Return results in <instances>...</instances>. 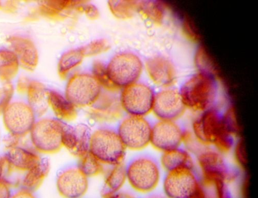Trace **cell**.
I'll return each instance as SVG.
<instances>
[{
	"mask_svg": "<svg viewBox=\"0 0 258 198\" xmlns=\"http://www.w3.org/2000/svg\"><path fill=\"white\" fill-rule=\"evenodd\" d=\"M192 128L198 142L213 145L222 154L229 152L235 145V137L227 128L223 114L215 107L202 112L194 121Z\"/></svg>",
	"mask_w": 258,
	"mask_h": 198,
	"instance_id": "cell-1",
	"label": "cell"
},
{
	"mask_svg": "<svg viewBox=\"0 0 258 198\" xmlns=\"http://www.w3.org/2000/svg\"><path fill=\"white\" fill-rule=\"evenodd\" d=\"M179 92L186 108L203 112L214 107L217 84L214 75L200 72L191 77Z\"/></svg>",
	"mask_w": 258,
	"mask_h": 198,
	"instance_id": "cell-2",
	"label": "cell"
},
{
	"mask_svg": "<svg viewBox=\"0 0 258 198\" xmlns=\"http://www.w3.org/2000/svg\"><path fill=\"white\" fill-rule=\"evenodd\" d=\"M89 151L102 164L112 166L123 163L126 148L117 130L103 127L91 134Z\"/></svg>",
	"mask_w": 258,
	"mask_h": 198,
	"instance_id": "cell-3",
	"label": "cell"
},
{
	"mask_svg": "<svg viewBox=\"0 0 258 198\" xmlns=\"http://www.w3.org/2000/svg\"><path fill=\"white\" fill-rule=\"evenodd\" d=\"M66 124L54 118L36 120L29 134L33 148L45 155L58 152L62 148V137Z\"/></svg>",
	"mask_w": 258,
	"mask_h": 198,
	"instance_id": "cell-4",
	"label": "cell"
},
{
	"mask_svg": "<svg viewBox=\"0 0 258 198\" xmlns=\"http://www.w3.org/2000/svg\"><path fill=\"white\" fill-rule=\"evenodd\" d=\"M126 181L136 191L148 193L158 185L161 172L158 163L152 158L140 157L126 166Z\"/></svg>",
	"mask_w": 258,
	"mask_h": 198,
	"instance_id": "cell-5",
	"label": "cell"
},
{
	"mask_svg": "<svg viewBox=\"0 0 258 198\" xmlns=\"http://www.w3.org/2000/svg\"><path fill=\"white\" fill-rule=\"evenodd\" d=\"M106 66L111 81L119 90L138 82L143 70L140 57L130 52L116 54Z\"/></svg>",
	"mask_w": 258,
	"mask_h": 198,
	"instance_id": "cell-6",
	"label": "cell"
},
{
	"mask_svg": "<svg viewBox=\"0 0 258 198\" xmlns=\"http://www.w3.org/2000/svg\"><path fill=\"white\" fill-rule=\"evenodd\" d=\"M155 95L151 87L138 82L123 88L119 100L128 116L145 117L153 112Z\"/></svg>",
	"mask_w": 258,
	"mask_h": 198,
	"instance_id": "cell-7",
	"label": "cell"
},
{
	"mask_svg": "<svg viewBox=\"0 0 258 198\" xmlns=\"http://www.w3.org/2000/svg\"><path fill=\"white\" fill-rule=\"evenodd\" d=\"M102 88L92 74L79 73L72 76L64 96L77 108L90 107L98 99Z\"/></svg>",
	"mask_w": 258,
	"mask_h": 198,
	"instance_id": "cell-8",
	"label": "cell"
},
{
	"mask_svg": "<svg viewBox=\"0 0 258 198\" xmlns=\"http://www.w3.org/2000/svg\"><path fill=\"white\" fill-rule=\"evenodd\" d=\"M2 115L9 135L18 139L29 135L36 121L33 109L27 101L22 100H13Z\"/></svg>",
	"mask_w": 258,
	"mask_h": 198,
	"instance_id": "cell-9",
	"label": "cell"
},
{
	"mask_svg": "<svg viewBox=\"0 0 258 198\" xmlns=\"http://www.w3.org/2000/svg\"><path fill=\"white\" fill-rule=\"evenodd\" d=\"M152 129L145 117L128 116L120 122L117 131L126 149L140 151L150 144Z\"/></svg>",
	"mask_w": 258,
	"mask_h": 198,
	"instance_id": "cell-10",
	"label": "cell"
},
{
	"mask_svg": "<svg viewBox=\"0 0 258 198\" xmlns=\"http://www.w3.org/2000/svg\"><path fill=\"white\" fill-rule=\"evenodd\" d=\"M200 180L195 169L180 168L168 172L163 188L168 198H191L198 191Z\"/></svg>",
	"mask_w": 258,
	"mask_h": 198,
	"instance_id": "cell-11",
	"label": "cell"
},
{
	"mask_svg": "<svg viewBox=\"0 0 258 198\" xmlns=\"http://www.w3.org/2000/svg\"><path fill=\"white\" fill-rule=\"evenodd\" d=\"M186 131L176 121L159 120L152 126L150 144L162 152L180 148Z\"/></svg>",
	"mask_w": 258,
	"mask_h": 198,
	"instance_id": "cell-12",
	"label": "cell"
},
{
	"mask_svg": "<svg viewBox=\"0 0 258 198\" xmlns=\"http://www.w3.org/2000/svg\"><path fill=\"white\" fill-rule=\"evenodd\" d=\"M186 109L180 92L166 89L156 94L152 112L159 120L176 121Z\"/></svg>",
	"mask_w": 258,
	"mask_h": 198,
	"instance_id": "cell-13",
	"label": "cell"
},
{
	"mask_svg": "<svg viewBox=\"0 0 258 198\" xmlns=\"http://www.w3.org/2000/svg\"><path fill=\"white\" fill-rule=\"evenodd\" d=\"M199 166L202 173V180H220L228 183L234 178L222 156L218 150L207 149L200 153L198 157Z\"/></svg>",
	"mask_w": 258,
	"mask_h": 198,
	"instance_id": "cell-14",
	"label": "cell"
},
{
	"mask_svg": "<svg viewBox=\"0 0 258 198\" xmlns=\"http://www.w3.org/2000/svg\"><path fill=\"white\" fill-rule=\"evenodd\" d=\"M89 185V178L77 167L62 170L56 179L57 191L63 198H82Z\"/></svg>",
	"mask_w": 258,
	"mask_h": 198,
	"instance_id": "cell-15",
	"label": "cell"
},
{
	"mask_svg": "<svg viewBox=\"0 0 258 198\" xmlns=\"http://www.w3.org/2000/svg\"><path fill=\"white\" fill-rule=\"evenodd\" d=\"M89 116L94 121L108 123L116 121L123 114L119 97L108 92H102L90 107Z\"/></svg>",
	"mask_w": 258,
	"mask_h": 198,
	"instance_id": "cell-16",
	"label": "cell"
},
{
	"mask_svg": "<svg viewBox=\"0 0 258 198\" xmlns=\"http://www.w3.org/2000/svg\"><path fill=\"white\" fill-rule=\"evenodd\" d=\"M9 48L15 54L20 68L25 71L32 72L37 67L39 53L34 42L29 37L15 35L7 39Z\"/></svg>",
	"mask_w": 258,
	"mask_h": 198,
	"instance_id": "cell-17",
	"label": "cell"
},
{
	"mask_svg": "<svg viewBox=\"0 0 258 198\" xmlns=\"http://www.w3.org/2000/svg\"><path fill=\"white\" fill-rule=\"evenodd\" d=\"M91 135L89 128L85 125L72 126L66 123L62 137V148L79 159L90 152Z\"/></svg>",
	"mask_w": 258,
	"mask_h": 198,
	"instance_id": "cell-18",
	"label": "cell"
},
{
	"mask_svg": "<svg viewBox=\"0 0 258 198\" xmlns=\"http://www.w3.org/2000/svg\"><path fill=\"white\" fill-rule=\"evenodd\" d=\"M85 1L47 0L41 2L33 15L52 20H62L70 17Z\"/></svg>",
	"mask_w": 258,
	"mask_h": 198,
	"instance_id": "cell-19",
	"label": "cell"
},
{
	"mask_svg": "<svg viewBox=\"0 0 258 198\" xmlns=\"http://www.w3.org/2000/svg\"><path fill=\"white\" fill-rule=\"evenodd\" d=\"M4 157L13 172H25L38 165L42 158L35 149L19 145L8 148Z\"/></svg>",
	"mask_w": 258,
	"mask_h": 198,
	"instance_id": "cell-20",
	"label": "cell"
},
{
	"mask_svg": "<svg viewBox=\"0 0 258 198\" xmlns=\"http://www.w3.org/2000/svg\"><path fill=\"white\" fill-rule=\"evenodd\" d=\"M145 67L149 78L156 84L167 87L175 83L176 73L174 66L165 57L156 56L150 58L147 60Z\"/></svg>",
	"mask_w": 258,
	"mask_h": 198,
	"instance_id": "cell-21",
	"label": "cell"
},
{
	"mask_svg": "<svg viewBox=\"0 0 258 198\" xmlns=\"http://www.w3.org/2000/svg\"><path fill=\"white\" fill-rule=\"evenodd\" d=\"M48 103L56 118L61 121H74L78 116L77 108L64 95L56 91L49 90Z\"/></svg>",
	"mask_w": 258,
	"mask_h": 198,
	"instance_id": "cell-22",
	"label": "cell"
},
{
	"mask_svg": "<svg viewBox=\"0 0 258 198\" xmlns=\"http://www.w3.org/2000/svg\"><path fill=\"white\" fill-rule=\"evenodd\" d=\"M49 90L41 82L31 80L26 93L27 102L33 109L36 117L44 115L48 109V94Z\"/></svg>",
	"mask_w": 258,
	"mask_h": 198,
	"instance_id": "cell-23",
	"label": "cell"
},
{
	"mask_svg": "<svg viewBox=\"0 0 258 198\" xmlns=\"http://www.w3.org/2000/svg\"><path fill=\"white\" fill-rule=\"evenodd\" d=\"M161 163L167 172L183 168L195 169V163L189 153L180 148L163 152Z\"/></svg>",
	"mask_w": 258,
	"mask_h": 198,
	"instance_id": "cell-24",
	"label": "cell"
},
{
	"mask_svg": "<svg viewBox=\"0 0 258 198\" xmlns=\"http://www.w3.org/2000/svg\"><path fill=\"white\" fill-rule=\"evenodd\" d=\"M49 171V160L42 158L38 165L25 172L21 180V188L34 192L41 186Z\"/></svg>",
	"mask_w": 258,
	"mask_h": 198,
	"instance_id": "cell-25",
	"label": "cell"
},
{
	"mask_svg": "<svg viewBox=\"0 0 258 198\" xmlns=\"http://www.w3.org/2000/svg\"><path fill=\"white\" fill-rule=\"evenodd\" d=\"M19 62L9 48H0V80L4 84L12 83L19 74Z\"/></svg>",
	"mask_w": 258,
	"mask_h": 198,
	"instance_id": "cell-26",
	"label": "cell"
},
{
	"mask_svg": "<svg viewBox=\"0 0 258 198\" xmlns=\"http://www.w3.org/2000/svg\"><path fill=\"white\" fill-rule=\"evenodd\" d=\"M84 57L81 47L63 53L57 65L59 77L62 79H66L71 72L82 62Z\"/></svg>",
	"mask_w": 258,
	"mask_h": 198,
	"instance_id": "cell-27",
	"label": "cell"
},
{
	"mask_svg": "<svg viewBox=\"0 0 258 198\" xmlns=\"http://www.w3.org/2000/svg\"><path fill=\"white\" fill-rule=\"evenodd\" d=\"M126 181V166L123 163L112 166L105 173L104 189L116 192L124 186Z\"/></svg>",
	"mask_w": 258,
	"mask_h": 198,
	"instance_id": "cell-28",
	"label": "cell"
},
{
	"mask_svg": "<svg viewBox=\"0 0 258 198\" xmlns=\"http://www.w3.org/2000/svg\"><path fill=\"white\" fill-rule=\"evenodd\" d=\"M139 1L134 0H114L108 2L111 13L117 18L126 20L132 18L138 13Z\"/></svg>",
	"mask_w": 258,
	"mask_h": 198,
	"instance_id": "cell-29",
	"label": "cell"
},
{
	"mask_svg": "<svg viewBox=\"0 0 258 198\" xmlns=\"http://www.w3.org/2000/svg\"><path fill=\"white\" fill-rule=\"evenodd\" d=\"M138 13L159 24L164 18V5L157 1H139Z\"/></svg>",
	"mask_w": 258,
	"mask_h": 198,
	"instance_id": "cell-30",
	"label": "cell"
},
{
	"mask_svg": "<svg viewBox=\"0 0 258 198\" xmlns=\"http://www.w3.org/2000/svg\"><path fill=\"white\" fill-rule=\"evenodd\" d=\"M78 159L77 167L88 178L97 177L104 172V165L90 152Z\"/></svg>",
	"mask_w": 258,
	"mask_h": 198,
	"instance_id": "cell-31",
	"label": "cell"
},
{
	"mask_svg": "<svg viewBox=\"0 0 258 198\" xmlns=\"http://www.w3.org/2000/svg\"><path fill=\"white\" fill-rule=\"evenodd\" d=\"M92 75L106 92L115 93L120 90L111 81L107 72V66L103 62L96 60L92 65Z\"/></svg>",
	"mask_w": 258,
	"mask_h": 198,
	"instance_id": "cell-32",
	"label": "cell"
},
{
	"mask_svg": "<svg viewBox=\"0 0 258 198\" xmlns=\"http://www.w3.org/2000/svg\"><path fill=\"white\" fill-rule=\"evenodd\" d=\"M110 43L105 39H99L91 41L81 49L84 57L96 56L108 51Z\"/></svg>",
	"mask_w": 258,
	"mask_h": 198,
	"instance_id": "cell-33",
	"label": "cell"
},
{
	"mask_svg": "<svg viewBox=\"0 0 258 198\" xmlns=\"http://www.w3.org/2000/svg\"><path fill=\"white\" fill-rule=\"evenodd\" d=\"M15 92L12 83H6L0 87V115H3L5 110L13 101Z\"/></svg>",
	"mask_w": 258,
	"mask_h": 198,
	"instance_id": "cell-34",
	"label": "cell"
},
{
	"mask_svg": "<svg viewBox=\"0 0 258 198\" xmlns=\"http://www.w3.org/2000/svg\"><path fill=\"white\" fill-rule=\"evenodd\" d=\"M197 62L198 64V67H199L201 72L214 75L213 73V68L211 61L204 49L201 48L199 49L197 53Z\"/></svg>",
	"mask_w": 258,
	"mask_h": 198,
	"instance_id": "cell-35",
	"label": "cell"
},
{
	"mask_svg": "<svg viewBox=\"0 0 258 198\" xmlns=\"http://www.w3.org/2000/svg\"><path fill=\"white\" fill-rule=\"evenodd\" d=\"M78 12L84 13L88 18L93 20L98 19L100 16L98 9L95 5L89 4L87 1L79 6Z\"/></svg>",
	"mask_w": 258,
	"mask_h": 198,
	"instance_id": "cell-36",
	"label": "cell"
},
{
	"mask_svg": "<svg viewBox=\"0 0 258 198\" xmlns=\"http://www.w3.org/2000/svg\"><path fill=\"white\" fill-rule=\"evenodd\" d=\"M30 81L27 77H20L17 80L15 90L20 94H26Z\"/></svg>",
	"mask_w": 258,
	"mask_h": 198,
	"instance_id": "cell-37",
	"label": "cell"
},
{
	"mask_svg": "<svg viewBox=\"0 0 258 198\" xmlns=\"http://www.w3.org/2000/svg\"><path fill=\"white\" fill-rule=\"evenodd\" d=\"M103 198H137L134 195L123 192H113L104 189L102 193Z\"/></svg>",
	"mask_w": 258,
	"mask_h": 198,
	"instance_id": "cell-38",
	"label": "cell"
},
{
	"mask_svg": "<svg viewBox=\"0 0 258 198\" xmlns=\"http://www.w3.org/2000/svg\"><path fill=\"white\" fill-rule=\"evenodd\" d=\"M10 198H37L34 192L26 189L21 188L12 193Z\"/></svg>",
	"mask_w": 258,
	"mask_h": 198,
	"instance_id": "cell-39",
	"label": "cell"
},
{
	"mask_svg": "<svg viewBox=\"0 0 258 198\" xmlns=\"http://www.w3.org/2000/svg\"><path fill=\"white\" fill-rule=\"evenodd\" d=\"M11 186L5 181H0V198H10Z\"/></svg>",
	"mask_w": 258,
	"mask_h": 198,
	"instance_id": "cell-40",
	"label": "cell"
},
{
	"mask_svg": "<svg viewBox=\"0 0 258 198\" xmlns=\"http://www.w3.org/2000/svg\"><path fill=\"white\" fill-rule=\"evenodd\" d=\"M18 8V4L16 2L10 1L3 5L2 9L7 13H14L17 10Z\"/></svg>",
	"mask_w": 258,
	"mask_h": 198,
	"instance_id": "cell-41",
	"label": "cell"
},
{
	"mask_svg": "<svg viewBox=\"0 0 258 198\" xmlns=\"http://www.w3.org/2000/svg\"><path fill=\"white\" fill-rule=\"evenodd\" d=\"M243 144L241 142L236 145V157L239 160L240 163H244V150Z\"/></svg>",
	"mask_w": 258,
	"mask_h": 198,
	"instance_id": "cell-42",
	"label": "cell"
},
{
	"mask_svg": "<svg viewBox=\"0 0 258 198\" xmlns=\"http://www.w3.org/2000/svg\"><path fill=\"white\" fill-rule=\"evenodd\" d=\"M6 161L4 156H0V181L4 180L6 172Z\"/></svg>",
	"mask_w": 258,
	"mask_h": 198,
	"instance_id": "cell-43",
	"label": "cell"
},
{
	"mask_svg": "<svg viewBox=\"0 0 258 198\" xmlns=\"http://www.w3.org/2000/svg\"><path fill=\"white\" fill-rule=\"evenodd\" d=\"M191 198H206L202 190L201 185L197 193Z\"/></svg>",
	"mask_w": 258,
	"mask_h": 198,
	"instance_id": "cell-44",
	"label": "cell"
},
{
	"mask_svg": "<svg viewBox=\"0 0 258 198\" xmlns=\"http://www.w3.org/2000/svg\"><path fill=\"white\" fill-rule=\"evenodd\" d=\"M3 5V4H2V3L1 2H0V9H2Z\"/></svg>",
	"mask_w": 258,
	"mask_h": 198,
	"instance_id": "cell-45",
	"label": "cell"
},
{
	"mask_svg": "<svg viewBox=\"0 0 258 198\" xmlns=\"http://www.w3.org/2000/svg\"><path fill=\"white\" fill-rule=\"evenodd\" d=\"M151 198H164V197H160V196H155V197H151Z\"/></svg>",
	"mask_w": 258,
	"mask_h": 198,
	"instance_id": "cell-46",
	"label": "cell"
}]
</instances>
